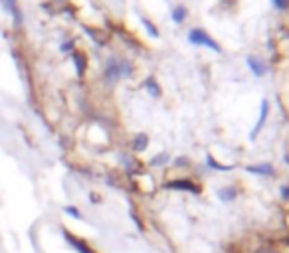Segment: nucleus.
<instances>
[{"label":"nucleus","instance_id":"f257e3e1","mask_svg":"<svg viewBox=\"0 0 289 253\" xmlns=\"http://www.w3.org/2000/svg\"><path fill=\"white\" fill-rule=\"evenodd\" d=\"M131 73V68L127 66V63L123 61L121 66H117V61H109V66H107V70H105V77L109 79V81H117L119 77H123V75H129Z\"/></svg>","mask_w":289,"mask_h":253},{"label":"nucleus","instance_id":"f03ea898","mask_svg":"<svg viewBox=\"0 0 289 253\" xmlns=\"http://www.w3.org/2000/svg\"><path fill=\"white\" fill-rule=\"evenodd\" d=\"M190 42L200 44V46H208V48H212V50L218 52V44L212 42V40L208 38L206 32H202V30H194V32H190Z\"/></svg>","mask_w":289,"mask_h":253},{"label":"nucleus","instance_id":"7ed1b4c3","mask_svg":"<svg viewBox=\"0 0 289 253\" xmlns=\"http://www.w3.org/2000/svg\"><path fill=\"white\" fill-rule=\"evenodd\" d=\"M4 6H6V10H8V12H12V14H14L16 22L20 24V22H22V18H20V10L16 8V0H4Z\"/></svg>","mask_w":289,"mask_h":253},{"label":"nucleus","instance_id":"20e7f679","mask_svg":"<svg viewBox=\"0 0 289 253\" xmlns=\"http://www.w3.org/2000/svg\"><path fill=\"white\" fill-rule=\"evenodd\" d=\"M73 61H75V70H77V73L81 75V73L85 72V57H83L81 54H73Z\"/></svg>","mask_w":289,"mask_h":253},{"label":"nucleus","instance_id":"39448f33","mask_svg":"<svg viewBox=\"0 0 289 253\" xmlns=\"http://www.w3.org/2000/svg\"><path fill=\"white\" fill-rule=\"evenodd\" d=\"M184 14H186V10H184L182 6H179V8H175V12H172V16H175V22H182V18H184Z\"/></svg>","mask_w":289,"mask_h":253},{"label":"nucleus","instance_id":"423d86ee","mask_svg":"<svg viewBox=\"0 0 289 253\" xmlns=\"http://www.w3.org/2000/svg\"><path fill=\"white\" fill-rule=\"evenodd\" d=\"M144 146H147V137H144V135H139L137 141H135V148L141 150V148H144Z\"/></svg>","mask_w":289,"mask_h":253},{"label":"nucleus","instance_id":"0eeeda50","mask_svg":"<svg viewBox=\"0 0 289 253\" xmlns=\"http://www.w3.org/2000/svg\"><path fill=\"white\" fill-rule=\"evenodd\" d=\"M144 85H147V89H149V91H151L153 95H161V89L157 87V83H155L153 79H149V81H147V83H144Z\"/></svg>","mask_w":289,"mask_h":253},{"label":"nucleus","instance_id":"6e6552de","mask_svg":"<svg viewBox=\"0 0 289 253\" xmlns=\"http://www.w3.org/2000/svg\"><path fill=\"white\" fill-rule=\"evenodd\" d=\"M248 61H250V63H252V70H253V72H255V75H262V73H264V70H262V68H259V61H255V59H253V57H250V59H248Z\"/></svg>","mask_w":289,"mask_h":253},{"label":"nucleus","instance_id":"1a4fd4ad","mask_svg":"<svg viewBox=\"0 0 289 253\" xmlns=\"http://www.w3.org/2000/svg\"><path fill=\"white\" fill-rule=\"evenodd\" d=\"M143 24H144V26H147V28H149V32H151V34H153V36H159V34H157V28H155V26H153V24H151V22H149L147 18H143Z\"/></svg>","mask_w":289,"mask_h":253},{"label":"nucleus","instance_id":"9d476101","mask_svg":"<svg viewBox=\"0 0 289 253\" xmlns=\"http://www.w3.org/2000/svg\"><path fill=\"white\" fill-rule=\"evenodd\" d=\"M66 214H70V216H73V217H81V214H79L73 206H66Z\"/></svg>","mask_w":289,"mask_h":253},{"label":"nucleus","instance_id":"9b49d317","mask_svg":"<svg viewBox=\"0 0 289 253\" xmlns=\"http://www.w3.org/2000/svg\"><path fill=\"white\" fill-rule=\"evenodd\" d=\"M72 46H73V42H72V40H70L68 44H62V52H70V48H72Z\"/></svg>","mask_w":289,"mask_h":253}]
</instances>
